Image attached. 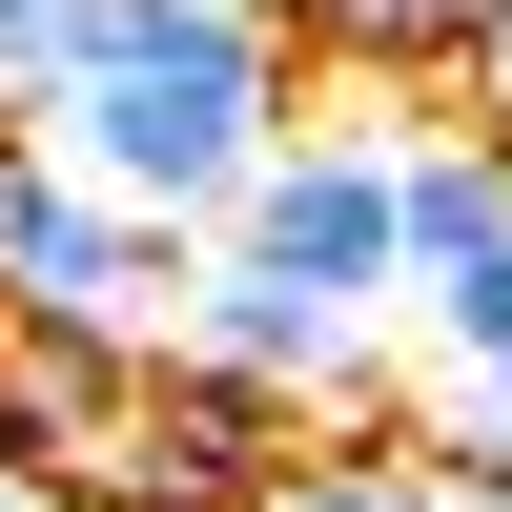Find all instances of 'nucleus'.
Listing matches in <instances>:
<instances>
[{"instance_id": "0eeeda50", "label": "nucleus", "mask_w": 512, "mask_h": 512, "mask_svg": "<svg viewBox=\"0 0 512 512\" xmlns=\"http://www.w3.org/2000/svg\"><path fill=\"white\" fill-rule=\"evenodd\" d=\"M287 41H328V62H369V82H472L492 0H308Z\"/></svg>"}, {"instance_id": "39448f33", "label": "nucleus", "mask_w": 512, "mask_h": 512, "mask_svg": "<svg viewBox=\"0 0 512 512\" xmlns=\"http://www.w3.org/2000/svg\"><path fill=\"white\" fill-rule=\"evenodd\" d=\"M185 349L267 369V390H308V410H369V328L308 308V287H267V267H226V246H185Z\"/></svg>"}, {"instance_id": "ddd939ff", "label": "nucleus", "mask_w": 512, "mask_h": 512, "mask_svg": "<svg viewBox=\"0 0 512 512\" xmlns=\"http://www.w3.org/2000/svg\"><path fill=\"white\" fill-rule=\"evenodd\" d=\"M267 21H308V0H267Z\"/></svg>"}, {"instance_id": "9d476101", "label": "nucleus", "mask_w": 512, "mask_h": 512, "mask_svg": "<svg viewBox=\"0 0 512 512\" xmlns=\"http://www.w3.org/2000/svg\"><path fill=\"white\" fill-rule=\"evenodd\" d=\"M410 472H431V451H410ZM431 512H512V492H492V472H431Z\"/></svg>"}, {"instance_id": "f257e3e1", "label": "nucleus", "mask_w": 512, "mask_h": 512, "mask_svg": "<svg viewBox=\"0 0 512 512\" xmlns=\"http://www.w3.org/2000/svg\"><path fill=\"white\" fill-rule=\"evenodd\" d=\"M287 82H308V41H287L267 0H82L62 82H41V144H62L82 185L164 205V226H226V185L308 123Z\"/></svg>"}, {"instance_id": "1a4fd4ad", "label": "nucleus", "mask_w": 512, "mask_h": 512, "mask_svg": "<svg viewBox=\"0 0 512 512\" xmlns=\"http://www.w3.org/2000/svg\"><path fill=\"white\" fill-rule=\"evenodd\" d=\"M62 41H82V0H0V103L41 123V82H62Z\"/></svg>"}, {"instance_id": "6e6552de", "label": "nucleus", "mask_w": 512, "mask_h": 512, "mask_svg": "<svg viewBox=\"0 0 512 512\" xmlns=\"http://www.w3.org/2000/svg\"><path fill=\"white\" fill-rule=\"evenodd\" d=\"M267 512H431V472H410V431H369V451H308Z\"/></svg>"}, {"instance_id": "f8f14e48", "label": "nucleus", "mask_w": 512, "mask_h": 512, "mask_svg": "<svg viewBox=\"0 0 512 512\" xmlns=\"http://www.w3.org/2000/svg\"><path fill=\"white\" fill-rule=\"evenodd\" d=\"M41 492H62V472H21V451H0V512H41Z\"/></svg>"}, {"instance_id": "7ed1b4c3", "label": "nucleus", "mask_w": 512, "mask_h": 512, "mask_svg": "<svg viewBox=\"0 0 512 512\" xmlns=\"http://www.w3.org/2000/svg\"><path fill=\"white\" fill-rule=\"evenodd\" d=\"M390 144H410V123H287V144L226 185V226H185V246H226V267L308 287V308H349V328H390V308H410V205H390Z\"/></svg>"}, {"instance_id": "423d86ee", "label": "nucleus", "mask_w": 512, "mask_h": 512, "mask_svg": "<svg viewBox=\"0 0 512 512\" xmlns=\"http://www.w3.org/2000/svg\"><path fill=\"white\" fill-rule=\"evenodd\" d=\"M410 328H431L451 390H512V205L451 226V246H410Z\"/></svg>"}, {"instance_id": "9b49d317", "label": "nucleus", "mask_w": 512, "mask_h": 512, "mask_svg": "<svg viewBox=\"0 0 512 512\" xmlns=\"http://www.w3.org/2000/svg\"><path fill=\"white\" fill-rule=\"evenodd\" d=\"M472 82H492V123H512V0H492V41H472Z\"/></svg>"}, {"instance_id": "20e7f679", "label": "nucleus", "mask_w": 512, "mask_h": 512, "mask_svg": "<svg viewBox=\"0 0 512 512\" xmlns=\"http://www.w3.org/2000/svg\"><path fill=\"white\" fill-rule=\"evenodd\" d=\"M123 431H144V349H82V328H0V451L21 472H123Z\"/></svg>"}, {"instance_id": "f03ea898", "label": "nucleus", "mask_w": 512, "mask_h": 512, "mask_svg": "<svg viewBox=\"0 0 512 512\" xmlns=\"http://www.w3.org/2000/svg\"><path fill=\"white\" fill-rule=\"evenodd\" d=\"M0 328H82V349H164L185 328V226L82 185L41 123H0Z\"/></svg>"}]
</instances>
